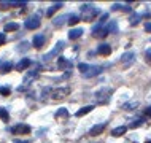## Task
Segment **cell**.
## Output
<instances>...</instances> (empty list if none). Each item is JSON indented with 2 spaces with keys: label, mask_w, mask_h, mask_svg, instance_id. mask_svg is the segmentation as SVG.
Returning <instances> with one entry per match:
<instances>
[{
  "label": "cell",
  "mask_w": 151,
  "mask_h": 143,
  "mask_svg": "<svg viewBox=\"0 0 151 143\" xmlns=\"http://www.w3.org/2000/svg\"><path fill=\"white\" fill-rule=\"evenodd\" d=\"M99 14V10H97L94 5H88V3H84L83 6H81V19L83 21H92L96 16Z\"/></svg>",
  "instance_id": "6da1fadb"
},
{
  "label": "cell",
  "mask_w": 151,
  "mask_h": 143,
  "mask_svg": "<svg viewBox=\"0 0 151 143\" xmlns=\"http://www.w3.org/2000/svg\"><path fill=\"white\" fill-rule=\"evenodd\" d=\"M64 46H65V43H64V42H58V43L54 45V48H52V50H51L50 52H46V54L43 56V59H45V60H51L54 56L60 54V51L64 50Z\"/></svg>",
  "instance_id": "7a4b0ae2"
},
{
  "label": "cell",
  "mask_w": 151,
  "mask_h": 143,
  "mask_svg": "<svg viewBox=\"0 0 151 143\" xmlns=\"http://www.w3.org/2000/svg\"><path fill=\"white\" fill-rule=\"evenodd\" d=\"M68 94H70V88H58V89H54V91L51 92V97H52V100H62L64 97H67Z\"/></svg>",
  "instance_id": "3957f363"
},
{
  "label": "cell",
  "mask_w": 151,
  "mask_h": 143,
  "mask_svg": "<svg viewBox=\"0 0 151 143\" xmlns=\"http://www.w3.org/2000/svg\"><path fill=\"white\" fill-rule=\"evenodd\" d=\"M38 26H40V16L38 14H34V16H30V18H27L26 22H24V27L29 29V30L38 29Z\"/></svg>",
  "instance_id": "277c9868"
},
{
  "label": "cell",
  "mask_w": 151,
  "mask_h": 143,
  "mask_svg": "<svg viewBox=\"0 0 151 143\" xmlns=\"http://www.w3.org/2000/svg\"><path fill=\"white\" fill-rule=\"evenodd\" d=\"M29 132H30V126L27 124H16L11 129V134H16V135H22V134H29Z\"/></svg>",
  "instance_id": "5b68a950"
},
{
  "label": "cell",
  "mask_w": 151,
  "mask_h": 143,
  "mask_svg": "<svg viewBox=\"0 0 151 143\" xmlns=\"http://www.w3.org/2000/svg\"><path fill=\"white\" fill-rule=\"evenodd\" d=\"M110 92H111V89H108V88H104L102 91L96 92V99H97V102H99V103H105V102L108 100V96H107V94H110Z\"/></svg>",
  "instance_id": "8992f818"
},
{
  "label": "cell",
  "mask_w": 151,
  "mask_h": 143,
  "mask_svg": "<svg viewBox=\"0 0 151 143\" xmlns=\"http://www.w3.org/2000/svg\"><path fill=\"white\" fill-rule=\"evenodd\" d=\"M38 72H40V65L35 68V70H29V72H27L26 76H24V84H30L32 81L38 76Z\"/></svg>",
  "instance_id": "52a82bcc"
},
{
  "label": "cell",
  "mask_w": 151,
  "mask_h": 143,
  "mask_svg": "<svg viewBox=\"0 0 151 143\" xmlns=\"http://www.w3.org/2000/svg\"><path fill=\"white\" fill-rule=\"evenodd\" d=\"M99 73H102V67H100V65H89L88 72L83 73V76H86V78H92V76L99 75Z\"/></svg>",
  "instance_id": "ba28073f"
},
{
  "label": "cell",
  "mask_w": 151,
  "mask_h": 143,
  "mask_svg": "<svg viewBox=\"0 0 151 143\" xmlns=\"http://www.w3.org/2000/svg\"><path fill=\"white\" fill-rule=\"evenodd\" d=\"M134 60H135V54L134 52H124V54L121 56V64H124V65H132L134 64Z\"/></svg>",
  "instance_id": "9c48e42d"
},
{
  "label": "cell",
  "mask_w": 151,
  "mask_h": 143,
  "mask_svg": "<svg viewBox=\"0 0 151 143\" xmlns=\"http://www.w3.org/2000/svg\"><path fill=\"white\" fill-rule=\"evenodd\" d=\"M105 130V124H97V126H94V127L89 130V135H92V137H97V135H100L102 132Z\"/></svg>",
  "instance_id": "30bf717a"
},
{
  "label": "cell",
  "mask_w": 151,
  "mask_h": 143,
  "mask_svg": "<svg viewBox=\"0 0 151 143\" xmlns=\"http://www.w3.org/2000/svg\"><path fill=\"white\" fill-rule=\"evenodd\" d=\"M97 51H99L102 56H110L111 54V46H110L108 43H102V45H99V50Z\"/></svg>",
  "instance_id": "8fae6325"
},
{
  "label": "cell",
  "mask_w": 151,
  "mask_h": 143,
  "mask_svg": "<svg viewBox=\"0 0 151 143\" xmlns=\"http://www.w3.org/2000/svg\"><path fill=\"white\" fill-rule=\"evenodd\" d=\"M32 64V60L30 59H27V57H24V59H21L19 60V64L16 65V70H19V72H22V70H26L27 67Z\"/></svg>",
  "instance_id": "7c38bea8"
},
{
  "label": "cell",
  "mask_w": 151,
  "mask_h": 143,
  "mask_svg": "<svg viewBox=\"0 0 151 143\" xmlns=\"http://www.w3.org/2000/svg\"><path fill=\"white\" fill-rule=\"evenodd\" d=\"M32 45H34L35 48H42L43 45H45V35H42V34L35 35L34 40H32Z\"/></svg>",
  "instance_id": "4fadbf2b"
},
{
  "label": "cell",
  "mask_w": 151,
  "mask_h": 143,
  "mask_svg": "<svg viewBox=\"0 0 151 143\" xmlns=\"http://www.w3.org/2000/svg\"><path fill=\"white\" fill-rule=\"evenodd\" d=\"M83 29H80V27H76V29H72L70 32H68V38L70 40H76V38H80L81 35H83Z\"/></svg>",
  "instance_id": "5bb4252c"
},
{
  "label": "cell",
  "mask_w": 151,
  "mask_h": 143,
  "mask_svg": "<svg viewBox=\"0 0 151 143\" xmlns=\"http://www.w3.org/2000/svg\"><path fill=\"white\" fill-rule=\"evenodd\" d=\"M64 6V3H54V5H52V6H50V8H48V11H46V14L48 16H50V18H51V16H54V13H56V11H58V10H60V8H62Z\"/></svg>",
  "instance_id": "9a60e30c"
},
{
  "label": "cell",
  "mask_w": 151,
  "mask_h": 143,
  "mask_svg": "<svg viewBox=\"0 0 151 143\" xmlns=\"http://www.w3.org/2000/svg\"><path fill=\"white\" fill-rule=\"evenodd\" d=\"M127 132V127H126V126H119V127H115L111 130V135L113 137H121L122 134H126Z\"/></svg>",
  "instance_id": "2e32d148"
},
{
  "label": "cell",
  "mask_w": 151,
  "mask_h": 143,
  "mask_svg": "<svg viewBox=\"0 0 151 143\" xmlns=\"http://www.w3.org/2000/svg\"><path fill=\"white\" fill-rule=\"evenodd\" d=\"M94 110V105H86V107H83V108H80L78 111H76V116H84V114H88L89 111H92Z\"/></svg>",
  "instance_id": "e0dca14e"
},
{
  "label": "cell",
  "mask_w": 151,
  "mask_h": 143,
  "mask_svg": "<svg viewBox=\"0 0 151 143\" xmlns=\"http://www.w3.org/2000/svg\"><path fill=\"white\" fill-rule=\"evenodd\" d=\"M18 29H19V24L18 22H8L3 30H5V32H14V30H18Z\"/></svg>",
  "instance_id": "ac0fdd59"
},
{
  "label": "cell",
  "mask_w": 151,
  "mask_h": 143,
  "mask_svg": "<svg viewBox=\"0 0 151 143\" xmlns=\"http://www.w3.org/2000/svg\"><path fill=\"white\" fill-rule=\"evenodd\" d=\"M67 18H70V16H58L56 19H52V24H54L56 27H60L65 22V19H67Z\"/></svg>",
  "instance_id": "d6986e66"
},
{
  "label": "cell",
  "mask_w": 151,
  "mask_h": 143,
  "mask_svg": "<svg viewBox=\"0 0 151 143\" xmlns=\"http://www.w3.org/2000/svg\"><path fill=\"white\" fill-rule=\"evenodd\" d=\"M60 118H68V111L65 108H60V110H58V113H56V119H60Z\"/></svg>",
  "instance_id": "ffe728a7"
},
{
  "label": "cell",
  "mask_w": 151,
  "mask_h": 143,
  "mask_svg": "<svg viewBox=\"0 0 151 143\" xmlns=\"http://www.w3.org/2000/svg\"><path fill=\"white\" fill-rule=\"evenodd\" d=\"M11 68H13V64H11V62H5L2 67H0V70H2V73H8Z\"/></svg>",
  "instance_id": "44dd1931"
},
{
  "label": "cell",
  "mask_w": 151,
  "mask_h": 143,
  "mask_svg": "<svg viewBox=\"0 0 151 143\" xmlns=\"http://www.w3.org/2000/svg\"><path fill=\"white\" fill-rule=\"evenodd\" d=\"M78 21H81L80 16H76V14H70V19H68V24H70V26H75V24H78Z\"/></svg>",
  "instance_id": "7402d4cb"
},
{
  "label": "cell",
  "mask_w": 151,
  "mask_h": 143,
  "mask_svg": "<svg viewBox=\"0 0 151 143\" xmlns=\"http://www.w3.org/2000/svg\"><path fill=\"white\" fill-rule=\"evenodd\" d=\"M142 122H143V119H142V118H137V119H132V122H130V124L127 126V127H138V126H142Z\"/></svg>",
  "instance_id": "603a6c76"
},
{
  "label": "cell",
  "mask_w": 151,
  "mask_h": 143,
  "mask_svg": "<svg viewBox=\"0 0 151 143\" xmlns=\"http://www.w3.org/2000/svg\"><path fill=\"white\" fill-rule=\"evenodd\" d=\"M70 65H72V64L68 62V60H65L64 57H60V59H59V68H68Z\"/></svg>",
  "instance_id": "cb8c5ba5"
},
{
  "label": "cell",
  "mask_w": 151,
  "mask_h": 143,
  "mask_svg": "<svg viewBox=\"0 0 151 143\" xmlns=\"http://www.w3.org/2000/svg\"><path fill=\"white\" fill-rule=\"evenodd\" d=\"M0 119H3V121H8V119H10V114H8L6 108H0Z\"/></svg>",
  "instance_id": "d4e9b609"
},
{
  "label": "cell",
  "mask_w": 151,
  "mask_h": 143,
  "mask_svg": "<svg viewBox=\"0 0 151 143\" xmlns=\"http://www.w3.org/2000/svg\"><path fill=\"white\" fill-rule=\"evenodd\" d=\"M107 30H108V34H110V32H116L118 30V24L116 22H110L107 26Z\"/></svg>",
  "instance_id": "484cf974"
},
{
  "label": "cell",
  "mask_w": 151,
  "mask_h": 143,
  "mask_svg": "<svg viewBox=\"0 0 151 143\" xmlns=\"http://www.w3.org/2000/svg\"><path fill=\"white\" fill-rule=\"evenodd\" d=\"M137 105H138V102H129V103H126L122 108H124V110H134Z\"/></svg>",
  "instance_id": "4316f807"
},
{
  "label": "cell",
  "mask_w": 151,
  "mask_h": 143,
  "mask_svg": "<svg viewBox=\"0 0 151 143\" xmlns=\"http://www.w3.org/2000/svg\"><path fill=\"white\" fill-rule=\"evenodd\" d=\"M51 92H52V91H51V88H45V89H43V92H42V97H40V99L45 100V99L48 97V94H51Z\"/></svg>",
  "instance_id": "83f0119b"
},
{
  "label": "cell",
  "mask_w": 151,
  "mask_h": 143,
  "mask_svg": "<svg viewBox=\"0 0 151 143\" xmlns=\"http://www.w3.org/2000/svg\"><path fill=\"white\" fill-rule=\"evenodd\" d=\"M138 22H140V14H134L132 19H130V24H132V26H137Z\"/></svg>",
  "instance_id": "f1b7e54d"
},
{
  "label": "cell",
  "mask_w": 151,
  "mask_h": 143,
  "mask_svg": "<svg viewBox=\"0 0 151 143\" xmlns=\"http://www.w3.org/2000/svg\"><path fill=\"white\" fill-rule=\"evenodd\" d=\"M88 68H89V65H88V64H80V65H78V70H80L81 73H86V72H88Z\"/></svg>",
  "instance_id": "f546056e"
},
{
  "label": "cell",
  "mask_w": 151,
  "mask_h": 143,
  "mask_svg": "<svg viewBox=\"0 0 151 143\" xmlns=\"http://www.w3.org/2000/svg\"><path fill=\"white\" fill-rule=\"evenodd\" d=\"M0 94H2V96H10V88H5V86L0 88Z\"/></svg>",
  "instance_id": "4dcf8cb0"
},
{
  "label": "cell",
  "mask_w": 151,
  "mask_h": 143,
  "mask_svg": "<svg viewBox=\"0 0 151 143\" xmlns=\"http://www.w3.org/2000/svg\"><path fill=\"white\" fill-rule=\"evenodd\" d=\"M6 42V37H5V34H0V45H3Z\"/></svg>",
  "instance_id": "1f68e13d"
},
{
  "label": "cell",
  "mask_w": 151,
  "mask_h": 143,
  "mask_svg": "<svg viewBox=\"0 0 151 143\" xmlns=\"http://www.w3.org/2000/svg\"><path fill=\"white\" fill-rule=\"evenodd\" d=\"M111 10H113V11H115V10H121V5H119V3H113V5H111Z\"/></svg>",
  "instance_id": "d6a6232c"
},
{
  "label": "cell",
  "mask_w": 151,
  "mask_h": 143,
  "mask_svg": "<svg viewBox=\"0 0 151 143\" xmlns=\"http://www.w3.org/2000/svg\"><path fill=\"white\" fill-rule=\"evenodd\" d=\"M145 114H146L148 118H151V107H146V108H145Z\"/></svg>",
  "instance_id": "836d02e7"
},
{
  "label": "cell",
  "mask_w": 151,
  "mask_h": 143,
  "mask_svg": "<svg viewBox=\"0 0 151 143\" xmlns=\"http://www.w3.org/2000/svg\"><path fill=\"white\" fill-rule=\"evenodd\" d=\"M145 30L146 32H151V22H146L145 24Z\"/></svg>",
  "instance_id": "e575fe53"
},
{
  "label": "cell",
  "mask_w": 151,
  "mask_h": 143,
  "mask_svg": "<svg viewBox=\"0 0 151 143\" xmlns=\"http://www.w3.org/2000/svg\"><path fill=\"white\" fill-rule=\"evenodd\" d=\"M146 59H148V62H151V51L146 52Z\"/></svg>",
  "instance_id": "d590c367"
},
{
  "label": "cell",
  "mask_w": 151,
  "mask_h": 143,
  "mask_svg": "<svg viewBox=\"0 0 151 143\" xmlns=\"http://www.w3.org/2000/svg\"><path fill=\"white\" fill-rule=\"evenodd\" d=\"M14 143H29L27 140H14Z\"/></svg>",
  "instance_id": "8d00e7d4"
},
{
  "label": "cell",
  "mask_w": 151,
  "mask_h": 143,
  "mask_svg": "<svg viewBox=\"0 0 151 143\" xmlns=\"http://www.w3.org/2000/svg\"><path fill=\"white\" fill-rule=\"evenodd\" d=\"M146 143H151V142H146Z\"/></svg>",
  "instance_id": "74e56055"
}]
</instances>
